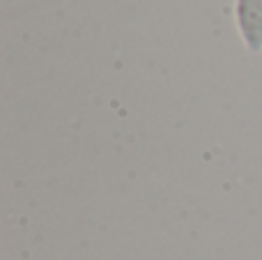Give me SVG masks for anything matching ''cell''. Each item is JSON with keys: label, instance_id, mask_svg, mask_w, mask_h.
Here are the masks:
<instances>
[{"label": "cell", "instance_id": "1", "mask_svg": "<svg viewBox=\"0 0 262 260\" xmlns=\"http://www.w3.org/2000/svg\"><path fill=\"white\" fill-rule=\"evenodd\" d=\"M237 18L251 49H262V0H237Z\"/></svg>", "mask_w": 262, "mask_h": 260}]
</instances>
